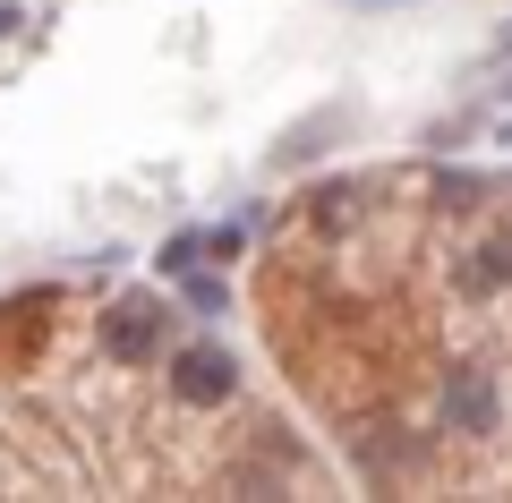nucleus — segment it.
Instances as JSON below:
<instances>
[{
	"label": "nucleus",
	"mask_w": 512,
	"mask_h": 503,
	"mask_svg": "<svg viewBox=\"0 0 512 503\" xmlns=\"http://www.w3.org/2000/svg\"><path fill=\"white\" fill-rule=\"evenodd\" d=\"M171 393L197 401V410H214V401H231V393H239V359H231V350H214V342L180 350V359H171Z\"/></svg>",
	"instance_id": "obj_1"
},
{
	"label": "nucleus",
	"mask_w": 512,
	"mask_h": 503,
	"mask_svg": "<svg viewBox=\"0 0 512 503\" xmlns=\"http://www.w3.org/2000/svg\"><path fill=\"white\" fill-rule=\"evenodd\" d=\"M103 350H111V359H128V367L154 359V350H163V299H120L103 316Z\"/></svg>",
	"instance_id": "obj_2"
},
{
	"label": "nucleus",
	"mask_w": 512,
	"mask_h": 503,
	"mask_svg": "<svg viewBox=\"0 0 512 503\" xmlns=\"http://www.w3.org/2000/svg\"><path fill=\"white\" fill-rule=\"evenodd\" d=\"M180 282H188L180 299L197 307V316H222V307H231V282H222V273H180Z\"/></svg>",
	"instance_id": "obj_3"
},
{
	"label": "nucleus",
	"mask_w": 512,
	"mask_h": 503,
	"mask_svg": "<svg viewBox=\"0 0 512 503\" xmlns=\"http://www.w3.org/2000/svg\"><path fill=\"white\" fill-rule=\"evenodd\" d=\"M154 265H163V273H197V239H171V248L154 256Z\"/></svg>",
	"instance_id": "obj_4"
},
{
	"label": "nucleus",
	"mask_w": 512,
	"mask_h": 503,
	"mask_svg": "<svg viewBox=\"0 0 512 503\" xmlns=\"http://www.w3.org/2000/svg\"><path fill=\"white\" fill-rule=\"evenodd\" d=\"M18 26H26V9H18V0H0V35H18Z\"/></svg>",
	"instance_id": "obj_5"
},
{
	"label": "nucleus",
	"mask_w": 512,
	"mask_h": 503,
	"mask_svg": "<svg viewBox=\"0 0 512 503\" xmlns=\"http://www.w3.org/2000/svg\"><path fill=\"white\" fill-rule=\"evenodd\" d=\"M504 145H512V120H504Z\"/></svg>",
	"instance_id": "obj_6"
}]
</instances>
